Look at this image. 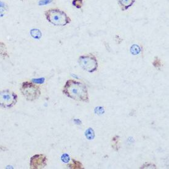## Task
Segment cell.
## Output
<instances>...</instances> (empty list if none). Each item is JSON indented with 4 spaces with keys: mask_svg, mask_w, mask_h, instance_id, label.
Here are the masks:
<instances>
[{
    "mask_svg": "<svg viewBox=\"0 0 169 169\" xmlns=\"http://www.w3.org/2000/svg\"><path fill=\"white\" fill-rule=\"evenodd\" d=\"M62 92L73 100L86 103L89 101L87 86L84 84L74 79L68 80L63 88Z\"/></svg>",
    "mask_w": 169,
    "mask_h": 169,
    "instance_id": "cell-1",
    "label": "cell"
},
{
    "mask_svg": "<svg viewBox=\"0 0 169 169\" xmlns=\"http://www.w3.org/2000/svg\"><path fill=\"white\" fill-rule=\"evenodd\" d=\"M44 15L48 22L55 26H65L71 21L64 11L57 8L47 10L45 11Z\"/></svg>",
    "mask_w": 169,
    "mask_h": 169,
    "instance_id": "cell-2",
    "label": "cell"
},
{
    "mask_svg": "<svg viewBox=\"0 0 169 169\" xmlns=\"http://www.w3.org/2000/svg\"><path fill=\"white\" fill-rule=\"evenodd\" d=\"M20 91L21 94L27 101H34L41 96V89L32 82L25 81L21 84Z\"/></svg>",
    "mask_w": 169,
    "mask_h": 169,
    "instance_id": "cell-3",
    "label": "cell"
},
{
    "mask_svg": "<svg viewBox=\"0 0 169 169\" xmlns=\"http://www.w3.org/2000/svg\"><path fill=\"white\" fill-rule=\"evenodd\" d=\"M79 66L89 73H94L98 69L99 63L94 55L89 54L80 56L78 58Z\"/></svg>",
    "mask_w": 169,
    "mask_h": 169,
    "instance_id": "cell-4",
    "label": "cell"
},
{
    "mask_svg": "<svg viewBox=\"0 0 169 169\" xmlns=\"http://www.w3.org/2000/svg\"><path fill=\"white\" fill-rule=\"evenodd\" d=\"M18 97L15 92L9 89L0 91V107L9 109L14 107L17 102Z\"/></svg>",
    "mask_w": 169,
    "mask_h": 169,
    "instance_id": "cell-5",
    "label": "cell"
},
{
    "mask_svg": "<svg viewBox=\"0 0 169 169\" xmlns=\"http://www.w3.org/2000/svg\"><path fill=\"white\" fill-rule=\"evenodd\" d=\"M47 157L43 154L33 156L30 160V167L31 169L44 168L47 165Z\"/></svg>",
    "mask_w": 169,
    "mask_h": 169,
    "instance_id": "cell-6",
    "label": "cell"
},
{
    "mask_svg": "<svg viewBox=\"0 0 169 169\" xmlns=\"http://www.w3.org/2000/svg\"><path fill=\"white\" fill-rule=\"evenodd\" d=\"M117 2L122 11H126L132 6L135 2V0H117Z\"/></svg>",
    "mask_w": 169,
    "mask_h": 169,
    "instance_id": "cell-7",
    "label": "cell"
},
{
    "mask_svg": "<svg viewBox=\"0 0 169 169\" xmlns=\"http://www.w3.org/2000/svg\"><path fill=\"white\" fill-rule=\"evenodd\" d=\"M0 57H1L3 58L9 57L6 44L1 41H0Z\"/></svg>",
    "mask_w": 169,
    "mask_h": 169,
    "instance_id": "cell-8",
    "label": "cell"
},
{
    "mask_svg": "<svg viewBox=\"0 0 169 169\" xmlns=\"http://www.w3.org/2000/svg\"><path fill=\"white\" fill-rule=\"evenodd\" d=\"M72 162L68 165L67 167L71 169H79V168H83L82 164L78 160H76L74 159H72Z\"/></svg>",
    "mask_w": 169,
    "mask_h": 169,
    "instance_id": "cell-9",
    "label": "cell"
},
{
    "mask_svg": "<svg viewBox=\"0 0 169 169\" xmlns=\"http://www.w3.org/2000/svg\"><path fill=\"white\" fill-rule=\"evenodd\" d=\"M112 147L113 150L118 151L119 150V136L116 135L115 137H114L112 139Z\"/></svg>",
    "mask_w": 169,
    "mask_h": 169,
    "instance_id": "cell-10",
    "label": "cell"
},
{
    "mask_svg": "<svg viewBox=\"0 0 169 169\" xmlns=\"http://www.w3.org/2000/svg\"><path fill=\"white\" fill-rule=\"evenodd\" d=\"M30 35L31 36L35 39L40 40L42 36V33L39 29L33 28L30 30Z\"/></svg>",
    "mask_w": 169,
    "mask_h": 169,
    "instance_id": "cell-11",
    "label": "cell"
},
{
    "mask_svg": "<svg viewBox=\"0 0 169 169\" xmlns=\"http://www.w3.org/2000/svg\"><path fill=\"white\" fill-rule=\"evenodd\" d=\"M85 136L89 140H92L95 137L94 130L92 128H89L85 132Z\"/></svg>",
    "mask_w": 169,
    "mask_h": 169,
    "instance_id": "cell-12",
    "label": "cell"
},
{
    "mask_svg": "<svg viewBox=\"0 0 169 169\" xmlns=\"http://www.w3.org/2000/svg\"><path fill=\"white\" fill-rule=\"evenodd\" d=\"M141 51V49L140 46L137 45V44H133L130 48V52L132 53L134 56H136L138 55Z\"/></svg>",
    "mask_w": 169,
    "mask_h": 169,
    "instance_id": "cell-13",
    "label": "cell"
},
{
    "mask_svg": "<svg viewBox=\"0 0 169 169\" xmlns=\"http://www.w3.org/2000/svg\"><path fill=\"white\" fill-rule=\"evenodd\" d=\"M153 65L156 68L160 70V67H161L162 66V63H161V61H160V60L158 57H156L154 58V60L153 62Z\"/></svg>",
    "mask_w": 169,
    "mask_h": 169,
    "instance_id": "cell-14",
    "label": "cell"
},
{
    "mask_svg": "<svg viewBox=\"0 0 169 169\" xmlns=\"http://www.w3.org/2000/svg\"><path fill=\"white\" fill-rule=\"evenodd\" d=\"M73 5L78 9H81L83 6V0H73L72 1Z\"/></svg>",
    "mask_w": 169,
    "mask_h": 169,
    "instance_id": "cell-15",
    "label": "cell"
},
{
    "mask_svg": "<svg viewBox=\"0 0 169 169\" xmlns=\"http://www.w3.org/2000/svg\"><path fill=\"white\" fill-rule=\"evenodd\" d=\"M61 159L62 160V162H65V163H69L70 162V156L68 154H63L62 157H61Z\"/></svg>",
    "mask_w": 169,
    "mask_h": 169,
    "instance_id": "cell-16",
    "label": "cell"
},
{
    "mask_svg": "<svg viewBox=\"0 0 169 169\" xmlns=\"http://www.w3.org/2000/svg\"><path fill=\"white\" fill-rule=\"evenodd\" d=\"M95 113L97 114V115H103V114L105 113V109L103 107H97L95 109Z\"/></svg>",
    "mask_w": 169,
    "mask_h": 169,
    "instance_id": "cell-17",
    "label": "cell"
},
{
    "mask_svg": "<svg viewBox=\"0 0 169 169\" xmlns=\"http://www.w3.org/2000/svg\"><path fill=\"white\" fill-rule=\"evenodd\" d=\"M53 0H40L39 2V5L40 6H43L48 5V4L52 3Z\"/></svg>",
    "mask_w": 169,
    "mask_h": 169,
    "instance_id": "cell-18",
    "label": "cell"
},
{
    "mask_svg": "<svg viewBox=\"0 0 169 169\" xmlns=\"http://www.w3.org/2000/svg\"><path fill=\"white\" fill-rule=\"evenodd\" d=\"M145 167H147V168H153L154 167L156 168V166H154V164H151V163H149V162L146 163L145 165H143L142 168H144Z\"/></svg>",
    "mask_w": 169,
    "mask_h": 169,
    "instance_id": "cell-19",
    "label": "cell"
},
{
    "mask_svg": "<svg viewBox=\"0 0 169 169\" xmlns=\"http://www.w3.org/2000/svg\"><path fill=\"white\" fill-rule=\"evenodd\" d=\"M44 81V78H41L40 79H33V81L35 82L36 83H38V84H42Z\"/></svg>",
    "mask_w": 169,
    "mask_h": 169,
    "instance_id": "cell-20",
    "label": "cell"
},
{
    "mask_svg": "<svg viewBox=\"0 0 169 169\" xmlns=\"http://www.w3.org/2000/svg\"><path fill=\"white\" fill-rule=\"evenodd\" d=\"M0 7H3L4 9H7V7L5 3H4L2 1H0Z\"/></svg>",
    "mask_w": 169,
    "mask_h": 169,
    "instance_id": "cell-21",
    "label": "cell"
},
{
    "mask_svg": "<svg viewBox=\"0 0 169 169\" xmlns=\"http://www.w3.org/2000/svg\"><path fill=\"white\" fill-rule=\"evenodd\" d=\"M5 15V9L3 7H0V17H3Z\"/></svg>",
    "mask_w": 169,
    "mask_h": 169,
    "instance_id": "cell-22",
    "label": "cell"
},
{
    "mask_svg": "<svg viewBox=\"0 0 169 169\" xmlns=\"http://www.w3.org/2000/svg\"><path fill=\"white\" fill-rule=\"evenodd\" d=\"M20 1H26V0H20Z\"/></svg>",
    "mask_w": 169,
    "mask_h": 169,
    "instance_id": "cell-23",
    "label": "cell"
}]
</instances>
